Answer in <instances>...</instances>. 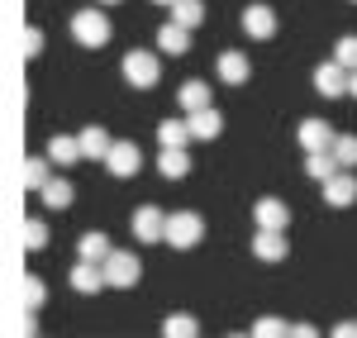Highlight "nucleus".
<instances>
[{
    "label": "nucleus",
    "mask_w": 357,
    "mask_h": 338,
    "mask_svg": "<svg viewBox=\"0 0 357 338\" xmlns=\"http://www.w3.org/2000/svg\"><path fill=\"white\" fill-rule=\"evenodd\" d=\"M200 238H205V220H200L195 210H176V215H167L162 243H172L176 253H191V248H200Z\"/></svg>",
    "instance_id": "nucleus-1"
},
{
    "label": "nucleus",
    "mask_w": 357,
    "mask_h": 338,
    "mask_svg": "<svg viewBox=\"0 0 357 338\" xmlns=\"http://www.w3.org/2000/svg\"><path fill=\"white\" fill-rule=\"evenodd\" d=\"M333 62H338L343 72H357V33H343V38L333 43Z\"/></svg>",
    "instance_id": "nucleus-27"
},
{
    "label": "nucleus",
    "mask_w": 357,
    "mask_h": 338,
    "mask_svg": "<svg viewBox=\"0 0 357 338\" xmlns=\"http://www.w3.org/2000/svg\"><path fill=\"white\" fill-rule=\"evenodd\" d=\"M276 334H291V324H281V319H272V314L252 324V338H276Z\"/></svg>",
    "instance_id": "nucleus-32"
},
{
    "label": "nucleus",
    "mask_w": 357,
    "mask_h": 338,
    "mask_svg": "<svg viewBox=\"0 0 357 338\" xmlns=\"http://www.w3.org/2000/svg\"><path fill=\"white\" fill-rule=\"evenodd\" d=\"M72 196H77V191H72V181H62V176H48V181L38 186V200H43L48 210H67Z\"/></svg>",
    "instance_id": "nucleus-19"
},
{
    "label": "nucleus",
    "mask_w": 357,
    "mask_h": 338,
    "mask_svg": "<svg viewBox=\"0 0 357 338\" xmlns=\"http://www.w3.org/2000/svg\"><path fill=\"white\" fill-rule=\"evenodd\" d=\"M176 105H181L186 114H191V110H205V105H210V86H205V82H186L181 91H176Z\"/></svg>",
    "instance_id": "nucleus-25"
},
{
    "label": "nucleus",
    "mask_w": 357,
    "mask_h": 338,
    "mask_svg": "<svg viewBox=\"0 0 357 338\" xmlns=\"http://www.w3.org/2000/svg\"><path fill=\"white\" fill-rule=\"evenodd\" d=\"M162 334H167V338H195V334H200V324H195L191 314H167Z\"/></svg>",
    "instance_id": "nucleus-29"
},
{
    "label": "nucleus",
    "mask_w": 357,
    "mask_h": 338,
    "mask_svg": "<svg viewBox=\"0 0 357 338\" xmlns=\"http://www.w3.org/2000/svg\"><path fill=\"white\" fill-rule=\"evenodd\" d=\"M158 48H162V53H172V57L191 53V29L176 24V20H172V24H162V29H158Z\"/></svg>",
    "instance_id": "nucleus-17"
},
{
    "label": "nucleus",
    "mask_w": 357,
    "mask_h": 338,
    "mask_svg": "<svg viewBox=\"0 0 357 338\" xmlns=\"http://www.w3.org/2000/svg\"><path fill=\"white\" fill-rule=\"evenodd\" d=\"M167 10H172V20H176V24H186V29L205 24V0H172Z\"/></svg>",
    "instance_id": "nucleus-22"
},
{
    "label": "nucleus",
    "mask_w": 357,
    "mask_h": 338,
    "mask_svg": "<svg viewBox=\"0 0 357 338\" xmlns=\"http://www.w3.org/2000/svg\"><path fill=\"white\" fill-rule=\"evenodd\" d=\"M314 91H319L324 100H338V95L348 91V72H343L338 62H319V67H314Z\"/></svg>",
    "instance_id": "nucleus-11"
},
{
    "label": "nucleus",
    "mask_w": 357,
    "mask_h": 338,
    "mask_svg": "<svg viewBox=\"0 0 357 338\" xmlns=\"http://www.w3.org/2000/svg\"><path fill=\"white\" fill-rule=\"evenodd\" d=\"M124 82L138 86V91H153L158 86V77H162V62H158V53L153 48H134V53H124Z\"/></svg>",
    "instance_id": "nucleus-2"
},
{
    "label": "nucleus",
    "mask_w": 357,
    "mask_h": 338,
    "mask_svg": "<svg viewBox=\"0 0 357 338\" xmlns=\"http://www.w3.org/2000/svg\"><path fill=\"white\" fill-rule=\"evenodd\" d=\"M243 33L257 38V43H267V38L276 33V10L272 5H248L243 10Z\"/></svg>",
    "instance_id": "nucleus-9"
},
{
    "label": "nucleus",
    "mask_w": 357,
    "mask_h": 338,
    "mask_svg": "<svg viewBox=\"0 0 357 338\" xmlns=\"http://www.w3.org/2000/svg\"><path fill=\"white\" fill-rule=\"evenodd\" d=\"M100 162H105V171H110L114 181H129V176H138V167H143V153H138V143H110V153H105Z\"/></svg>",
    "instance_id": "nucleus-5"
},
{
    "label": "nucleus",
    "mask_w": 357,
    "mask_h": 338,
    "mask_svg": "<svg viewBox=\"0 0 357 338\" xmlns=\"http://www.w3.org/2000/svg\"><path fill=\"white\" fill-rule=\"evenodd\" d=\"M333 334H338V338H357V319H353V324H338Z\"/></svg>",
    "instance_id": "nucleus-34"
},
{
    "label": "nucleus",
    "mask_w": 357,
    "mask_h": 338,
    "mask_svg": "<svg viewBox=\"0 0 357 338\" xmlns=\"http://www.w3.org/2000/svg\"><path fill=\"white\" fill-rule=\"evenodd\" d=\"M348 95L357 100V72H348Z\"/></svg>",
    "instance_id": "nucleus-35"
},
{
    "label": "nucleus",
    "mask_w": 357,
    "mask_h": 338,
    "mask_svg": "<svg viewBox=\"0 0 357 338\" xmlns=\"http://www.w3.org/2000/svg\"><path fill=\"white\" fill-rule=\"evenodd\" d=\"M24 248L29 253H43L48 248V229L38 224V220H24Z\"/></svg>",
    "instance_id": "nucleus-30"
},
{
    "label": "nucleus",
    "mask_w": 357,
    "mask_h": 338,
    "mask_svg": "<svg viewBox=\"0 0 357 338\" xmlns=\"http://www.w3.org/2000/svg\"><path fill=\"white\" fill-rule=\"evenodd\" d=\"M114 243L100 233V229H91V233H82V243H77V257L82 262H105V253H110Z\"/></svg>",
    "instance_id": "nucleus-21"
},
{
    "label": "nucleus",
    "mask_w": 357,
    "mask_h": 338,
    "mask_svg": "<svg viewBox=\"0 0 357 338\" xmlns=\"http://www.w3.org/2000/svg\"><path fill=\"white\" fill-rule=\"evenodd\" d=\"M333 143V124H324V119H301V148L305 153H319V148H329Z\"/></svg>",
    "instance_id": "nucleus-16"
},
{
    "label": "nucleus",
    "mask_w": 357,
    "mask_h": 338,
    "mask_svg": "<svg viewBox=\"0 0 357 338\" xmlns=\"http://www.w3.org/2000/svg\"><path fill=\"white\" fill-rule=\"evenodd\" d=\"M48 300V286L38 282V277H24V310H38Z\"/></svg>",
    "instance_id": "nucleus-31"
},
{
    "label": "nucleus",
    "mask_w": 357,
    "mask_h": 338,
    "mask_svg": "<svg viewBox=\"0 0 357 338\" xmlns=\"http://www.w3.org/2000/svg\"><path fill=\"white\" fill-rule=\"evenodd\" d=\"M252 220H257V229H286L291 224V210H286L276 196H262L257 205H252Z\"/></svg>",
    "instance_id": "nucleus-15"
},
{
    "label": "nucleus",
    "mask_w": 357,
    "mask_h": 338,
    "mask_svg": "<svg viewBox=\"0 0 357 338\" xmlns=\"http://www.w3.org/2000/svg\"><path fill=\"white\" fill-rule=\"evenodd\" d=\"M329 153H333L338 167H357V139H353V134H333Z\"/></svg>",
    "instance_id": "nucleus-26"
},
{
    "label": "nucleus",
    "mask_w": 357,
    "mask_h": 338,
    "mask_svg": "<svg viewBox=\"0 0 357 338\" xmlns=\"http://www.w3.org/2000/svg\"><path fill=\"white\" fill-rule=\"evenodd\" d=\"M72 291H77V295H96V291H105V272H100V262H82V257H77V267H72Z\"/></svg>",
    "instance_id": "nucleus-14"
},
{
    "label": "nucleus",
    "mask_w": 357,
    "mask_h": 338,
    "mask_svg": "<svg viewBox=\"0 0 357 338\" xmlns=\"http://www.w3.org/2000/svg\"><path fill=\"white\" fill-rule=\"evenodd\" d=\"M286 253H291L286 229H257V238H252V257L257 262H281Z\"/></svg>",
    "instance_id": "nucleus-8"
},
{
    "label": "nucleus",
    "mask_w": 357,
    "mask_h": 338,
    "mask_svg": "<svg viewBox=\"0 0 357 338\" xmlns=\"http://www.w3.org/2000/svg\"><path fill=\"white\" fill-rule=\"evenodd\" d=\"M324 205H333V210H348V205H357V176L348 167H338L324 181Z\"/></svg>",
    "instance_id": "nucleus-6"
},
{
    "label": "nucleus",
    "mask_w": 357,
    "mask_h": 338,
    "mask_svg": "<svg viewBox=\"0 0 357 338\" xmlns=\"http://www.w3.org/2000/svg\"><path fill=\"white\" fill-rule=\"evenodd\" d=\"M48 162H53V167H77V162H82L77 134H53V139H48Z\"/></svg>",
    "instance_id": "nucleus-13"
},
{
    "label": "nucleus",
    "mask_w": 357,
    "mask_h": 338,
    "mask_svg": "<svg viewBox=\"0 0 357 338\" xmlns=\"http://www.w3.org/2000/svg\"><path fill=\"white\" fill-rule=\"evenodd\" d=\"M215 72H220L224 86H243L248 77H252V62H248V53H234V48H229V53L215 57Z\"/></svg>",
    "instance_id": "nucleus-10"
},
{
    "label": "nucleus",
    "mask_w": 357,
    "mask_h": 338,
    "mask_svg": "<svg viewBox=\"0 0 357 338\" xmlns=\"http://www.w3.org/2000/svg\"><path fill=\"white\" fill-rule=\"evenodd\" d=\"M162 229H167V215L158 205H138L134 210V238L138 243H162Z\"/></svg>",
    "instance_id": "nucleus-7"
},
{
    "label": "nucleus",
    "mask_w": 357,
    "mask_h": 338,
    "mask_svg": "<svg viewBox=\"0 0 357 338\" xmlns=\"http://www.w3.org/2000/svg\"><path fill=\"white\" fill-rule=\"evenodd\" d=\"M72 38L82 48H105L110 43V15L105 10H77L72 15Z\"/></svg>",
    "instance_id": "nucleus-4"
},
{
    "label": "nucleus",
    "mask_w": 357,
    "mask_h": 338,
    "mask_svg": "<svg viewBox=\"0 0 357 338\" xmlns=\"http://www.w3.org/2000/svg\"><path fill=\"white\" fill-rule=\"evenodd\" d=\"M100 5H119V0H100Z\"/></svg>",
    "instance_id": "nucleus-37"
},
{
    "label": "nucleus",
    "mask_w": 357,
    "mask_h": 338,
    "mask_svg": "<svg viewBox=\"0 0 357 338\" xmlns=\"http://www.w3.org/2000/svg\"><path fill=\"white\" fill-rule=\"evenodd\" d=\"M333 171H338V162H333V153H329V148H319V153H305V176H314L319 186L329 181Z\"/></svg>",
    "instance_id": "nucleus-23"
},
{
    "label": "nucleus",
    "mask_w": 357,
    "mask_h": 338,
    "mask_svg": "<svg viewBox=\"0 0 357 338\" xmlns=\"http://www.w3.org/2000/svg\"><path fill=\"white\" fill-rule=\"evenodd\" d=\"M100 272H105V286L129 291V286H138V277H143V262H138V253L110 248V253H105V262H100Z\"/></svg>",
    "instance_id": "nucleus-3"
},
{
    "label": "nucleus",
    "mask_w": 357,
    "mask_h": 338,
    "mask_svg": "<svg viewBox=\"0 0 357 338\" xmlns=\"http://www.w3.org/2000/svg\"><path fill=\"white\" fill-rule=\"evenodd\" d=\"M353 5H357V0H353Z\"/></svg>",
    "instance_id": "nucleus-38"
},
{
    "label": "nucleus",
    "mask_w": 357,
    "mask_h": 338,
    "mask_svg": "<svg viewBox=\"0 0 357 338\" xmlns=\"http://www.w3.org/2000/svg\"><path fill=\"white\" fill-rule=\"evenodd\" d=\"M48 176H53V162H48V158H29V162H24V186H29V191H38Z\"/></svg>",
    "instance_id": "nucleus-28"
},
{
    "label": "nucleus",
    "mask_w": 357,
    "mask_h": 338,
    "mask_svg": "<svg viewBox=\"0 0 357 338\" xmlns=\"http://www.w3.org/2000/svg\"><path fill=\"white\" fill-rule=\"evenodd\" d=\"M77 143H82V158H105V153H110V134H105L100 124L82 129V134H77Z\"/></svg>",
    "instance_id": "nucleus-24"
},
{
    "label": "nucleus",
    "mask_w": 357,
    "mask_h": 338,
    "mask_svg": "<svg viewBox=\"0 0 357 338\" xmlns=\"http://www.w3.org/2000/svg\"><path fill=\"white\" fill-rule=\"evenodd\" d=\"M43 53V33L38 29H24V57H38Z\"/></svg>",
    "instance_id": "nucleus-33"
},
{
    "label": "nucleus",
    "mask_w": 357,
    "mask_h": 338,
    "mask_svg": "<svg viewBox=\"0 0 357 338\" xmlns=\"http://www.w3.org/2000/svg\"><path fill=\"white\" fill-rule=\"evenodd\" d=\"M153 5H172V0H153Z\"/></svg>",
    "instance_id": "nucleus-36"
},
{
    "label": "nucleus",
    "mask_w": 357,
    "mask_h": 338,
    "mask_svg": "<svg viewBox=\"0 0 357 338\" xmlns=\"http://www.w3.org/2000/svg\"><path fill=\"white\" fill-rule=\"evenodd\" d=\"M186 124H191V139L195 143H215L220 139V129H224V119L215 105H205V110H191L186 114Z\"/></svg>",
    "instance_id": "nucleus-12"
},
{
    "label": "nucleus",
    "mask_w": 357,
    "mask_h": 338,
    "mask_svg": "<svg viewBox=\"0 0 357 338\" xmlns=\"http://www.w3.org/2000/svg\"><path fill=\"white\" fill-rule=\"evenodd\" d=\"M158 143L162 148H191V124L186 119H162L158 124Z\"/></svg>",
    "instance_id": "nucleus-20"
},
{
    "label": "nucleus",
    "mask_w": 357,
    "mask_h": 338,
    "mask_svg": "<svg viewBox=\"0 0 357 338\" xmlns=\"http://www.w3.org/2000/svg\"><path fill=\"white\" fill-rule=\"evenodd\" d=\"M158 171H162L167 181H181V176H191V153H186V148H162V158H158Z\"/></svg>",
    "instance_id": "nucleus-18"
}]
</instances>
